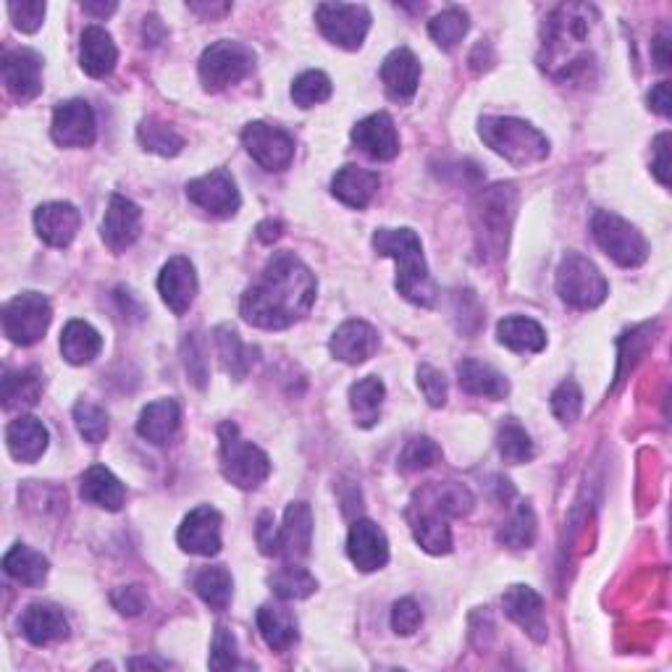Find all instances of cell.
I'll return each instance as SVG.
<instances>
[{
	"instance_id": "obj_25",
	"label": "cell",
	"mask_w": 672,
	"mask_h": 672,
	"mask_svg": "<svg viewBox=\"0 0 672 672\" xmlns=\"http://www.w3.org/2000/svg\"><path fill=\"white\" fill-rule=\"evenodd\" d=\"M48 442V428L34 415H19L6 428V444H9L11 457L19 459V463H38L46 455Z\"/></svg>"
},
{
	"instance_id": "obj_32",
	"label": "cell",
	"mask_w": 672,
	"mask_h": 672,
	"mask_svg": "<svg viewBox=\"0 0 672 672\" xmlns=\"http://www.w3.org/2000/svg\"><path fill=\"white\" fill-rule=\"evenodd\" d=\"M258 631L274 652H289L297 644V617L281 604H263L258 610Z\"/></svg>"
},
{
	"instance_id": "obj_39",
	"label": "cell",
	"mask_w": 672,
	"mask_h": 672,
	"mask_svg": "<svg viewBox=\"0 0 672 672\" xmlns=\"http://www.w3.org/2000/svg\"><path fill=\"white\" fill-rule=\"evenodd\" d=\"M216 347H218V357H221V365H224L226 374L234 378H245L247 370L253 368L255 349L247 347L231 326L216 328Z\"/></svg>"
},
{
	"instance_id": "obj_62",
	"label": "cell",
	"mask_w": 672,
	"mask_h": 672,
	"mask_svg": "<svg viewBox=\"0 0 672 672\" xmlns=\"http://www.w3.org/2000/svg\"><path fill=\"white\" fill-rule=\"evenodd\" d=\"M192 11H197V13H208V17H214V13H226V11H229V3H221V6H200V3H192Z\"/></svg>"
},
{
	"instance_id": "obj_47",
	"label": "cell",
	"mask_w": 672,
	"mask_h": 672,
	"mask_svg": "<svg viewBox=\"0 0 672 672\" xmlns=\"http://www.w3.org/2000/svg\"><path fill=\"white\" fill-rule=\"evenodd\" d=\"M332 98V79L324 71H305L291 85V100L299 108H313Z\"/></svg>"
},
{
	"instance_id": "obj_4",
	"label": "cell",
	"mask_w": 672,
	"mask_h": 672,
	"mask_svg": "<svg viewBox=\"0 0 672 672\" xmlns=\"http://www.w3.org/2000/svg\"><path fill=\"white\" fill-rule=\"evenodd\" d=\"M478 131L481 140L515 168L538 164L550 156V140L528 121L510 119V116H484Z\"/></svg>"
},
{
	"instance_id": "obj_1",
	"label": "cell",
	"mask_w": 672,
	"mask_h": 672,
	"mask_svg": "<svg viewBox=\"0 0 672 672\" xmlns=\"http://www.w3.org/2000/svg\"><path fill=\"white\" fill-rule=\"evenodd\" d=\"M316 276L297 255L276 253L260 279L243 295V318L255 328L281 332L308 316L316 303Z\"/></svg>"
},
{
	"instance_id": "obj_56",
	"label": "cell",
	"mask_w": 672,
	"mask_h": 672,
	"mask_svg": "<svg viewBox=\"0 0 672 672\" xmlns=\"http://www.w3.org/2000/svg\"><path fill=\"white\" fill-rule=\"evenodd\" d=\"M258 546L268 557L279 554V528H276L271 513H263L258 517Z\"/></svg>"
},
{
	"instance_id": "obj_48",
	"label": "cell",
	"mask_w": 672,
	"mask_h": 672,
	"mask_svg": "<svg viewBox=\"0 0 672 672\" xmlns=\"http://www.w3.org/2000/svg\"><path fill=\"white\" fill-rule=\"evenodd\" d=\"M75 421H77V428L79 434L85 436V442L90 444H100L106 442L108 436V413L103 411V407L92 405V402H79V405L75 407Z\"/></svg>"
},
{
	"instance_id": "obj_44",
	"label": "cell",
	"mask_w": 672,
	"mask_h": 672,
	"mask_svg": "<svg viewBox=\"0 0 672 672\" xmlns=\"http://www.w3.org/2000/svg\"><path fill=\"white\" fill-rule=\"evenodd\" d=\"M467 29H471V19H467V13L463 9L442 11L439 17L431 19L428 24L431 38H434V42L442 50H455L459 42H463Z\"/></svg>"
},
{
	"instance_id": "obj_28",
	"label": "cell",
	"mask_w": 672,
	"mask_h": 672,
	"mask_svg": "<svg viewBox=\"0 0 672 672\" xmlns=\"http://www.w3.org/2000/svg\"><path fill=\"white\" fill-rule=\"evenodd\" d=\"M382 179L376 171L360 166H342L332 181V192L336 200H342L349 208H365L378 195Z\"/></svg>"
},
{
	"instance_id": "obj_12",
	"label": "cell",
	"mask_w": 672,
	"mask_h": 672,
	"mask_svg": "<svg viewBox=\"0 0 672 672\" xmlns=\"http://www.w3.org/2000/svg\"><path fill=\"white\" fill-rule=\"evenodd\" d=\"M243 145L255 164L266 168V171H284L295 160V137L266 121L247 123L243 131Z\"/></svg>"
},
{
	"instance_id": "obj_27",
	"label": "cell",
	"mask_w": 672,
	"mask_h": 672,
	"mask_svg": "<svg viewBox=\"0 0 672 672\" xmlns=\"http://www.w3.org/2000/svg\"><path fill=\"white\" fill-rule=\"evenodd\" d=\"M79 61L82 69L92 79H106L113 75L119 63V50L111 34L103 27H87L82 32V46H79Z\"/></svg>"
},
{
	"instance_id": "obj_2",
	"label": "cell",
	"mask_w": 672,
	"mask_h": 672,
	"mask_svg": "<svg viewBox=\"0 0 672 672\" xmlns=\"http://www.w3.org/2000/svg\"><path fill=\"white\" fill-rule=\"evenodd\" d=\"M473 510V494L463 484H431L411 504V528L415 542L428 554L452 552L449 517H463Z\"/></svg>"
},
{
	"instance_id": "obj_38",
	"label": "cell",
	"mask_w": 672,
	"mask_h": 672,
	"mask_svg": "<svg viewBox=\"0 0 672 672\" xmlns=\"http://www.w3.org/2000/svg\"><path fill=\"white\" fill-rule=\"evenodd\" d=\"M3 397L6 411H19V407H34L42 397V376L40 370H6L3 374Z\"/></svg>"
},
{
	"instance_id": "obj_14",
	"label": "cell",
	"mask_w": 672,
	"mask_h": 672,
	"mask_svg": "<svg viewBox=\"0 0 672 672\" xmlns=\"http://www.w3.org/2000/svg\"><path fill=\"white\" fill-rule=\"evenodd\" d=\"M3 85L19 103H29L42 92V58L29 48L6 50L0 61Z\"/></svg>"
},
{
	"instance_id": "obj_6",
	"label": "cell",
	"mask_w": 672,
	"mask_h": 672,
	"mask_svg": "<svg viewBox=\"0 0 672 672\" xmlns=\"http://www.w3.org/2000/svg\"><path fill=\"white\" fill-rule=\"evenodd\" d=\"M221 473L224 478L237 488H258L271 473V459L266 452L255 447L239 436V428L234 423L221 426Z\"/></svg>"
},
{
	"instance_id": "obj_24",
	"label": "cell",
	"mask_w": 672,
	"mask_h": 672,
	"mask_svg": "<svg viewBox=\"0 0 672 672\" xmlns=\"http://www.w3.org/2000/svg\"><path fill=\"white\" fill-rule=\"evenodd\" d=\"M332 355L347 365H360L378 349V332L365 320H347L332 336Z\"/></svg>"
},
{
	"instance_id": "obj_30",
	"label": "cell",
	"mask_w": 672,
	"mask_h": 672,
	"mask_svg": "<svg viewBox=\"0 0 672 672\" xmlns=\"http://www.w3.org/2000/svg\"><path fill=\"white\" fill-rule=\"evenodd\" d=\"M181 423V411L177 399H158L145 407L140 421H137V434L150 444H168L174 439Z\"/></svg>"
},
{
	"instance_id": "obj_49",
	"label": "cell",
	"mask_w": 672,
	"mask_h": 672,
	"mask_svg": "<svg viewBox=\"0 0 672 672\" xmlns=\"http://www.w3.org/2000/svg\"><path fill=\"white\" fill-rule=\"evenodd\" d=\"M583 411V392L575 382H562L552 392V413L557 415L560 423H575Z\"/></svg>"
},
{
	"instance_id": "obj_31",
	"label": "cell",
	"mask_w": 672,
	"mask_h": 672,
	"mask_svg": "<svg viewBox=\"0 0 672 672\" xmlns=\"http://www.w3.org/2000/svg\"><path fill=\"white\" fill-rule=\"evenodd\" d=\"M79 494H82L85 502L95 504V507H103L108 513H119L123 507V500H127V488L103 465H92L85 473Z\"/></svg>"
},
{
	"instance_id": "obj_54",
	"label": "cell",
	"mask_w": 672,
	"mask_h": 672,
	"mask_svg": "<svg viewBox=\"0 0 672 672\" xmlns=\"http://www.w3.org/2000/svg\"><path fill=\"white\" fill-rule=\"evenodd\" d=\"M113 607L127 617H137L142 615L145 607H148V594H145L142 586H121L111 594Z\"/></svg>"
},
{
	"instance_id": "obj_59",
	"label": "cell",
	"mask_w": 672,
	"mask_h": 672,
	"mask_svg": "<svg viewBox=\"0 0 672 672\" xmlns=\"http://www.w3.org/2000/svg\"><path fill=\"white\" fill-rule=\"evenodd\" d=\"M281 229L284 226L279 224V221H263L260 226H258V237H260V243H276V239L281 237Z\"/></svg>"
},
{
	"instance_id": "obj_37",
	"label": "cell",
	"mask_w": 672,
	"mask_h": 672,
	"mask_svg": "<svg viewBox=\"0 0 672 672\" xmlns=\"http://www.w3.org/2000/svg\"><path fill=\"white\" fill-rule=\"evenodd\" d=\"M3 570L11 575L13 581H19L21 586L38 589L48 579V560L40 552L29 550L24 544H13L3 557Z\"/></svg>"
},
{
	"instance_id": "obj_40",
	"label": "cell",
	"mask_w": 672,
	"mask_h": 672,
	"mask_svg": "<svg viewBox=\"0 0 672 672\" xmlns=\"http://www.w3.org/2000/svg\"><path fill=\"white\" fill-rule=\"evenodd\" d=\"M195 591H197V596H200L210 610L224 612L226 607H229L231 594H234L231 573L224 565H214V567L200 570V573H197V579H195Z\"/></svg>"
},
{
	"instance_id": "obj_8",
	"label": "cell",
	"mask_w": 672,
	"mask_h": 672,
	"mask_svg": "<svg viewBox=\"0 0 672 672\" xmlns=\"http://www.w3.org/2000/svg\"><path fill=\"white\" fill-rule=\"evenodd\" d=\"M591 234H594L596 245L617 266L635 268L649 258V243L644 234L635 229L633 224H627L625 218L610 214V210H596L594 218H591Z\"/></svg>"
},
{
	"instance_id": "obj_45",
	"label": "cell",
	"mask_w": 672,
	"mask_h": 672,
	"mask_svg": "<svg viewBox=\"0 0 672 672\" xmlns=\"http://www.w3.org/2000/svg\"><path fill=\"white\" fill-rule=\"evenodd\" d=\"M500 542L510 550H528L536 542V515H533L531 504H521L513 517L502 525Z\"/></svg>"
},
{
	"instance_id": "obj_21",
	"label": "cell",
	"mask_w": 672,
	"mask_h": 672,
	"mask_svg": "<svg viewBox=\"0 0 672 672\" xmlns=\"http://www.w3.org/2000/svg\"><path fill=\"white\" fill-rule=\"evenodd\" d=\"M382 82L392 100H397V103H411L421 85V61L415 58L413 50L397 48L384 58Z\"/></svg>"
},
{
	"instance_id": "obj_43",
	"label": "cell",
	"mask_w": 672,
	"mask_h": 672,
	"mask_svg": "<svg viewBox=\"0 0 672 672\" xmlns=\"http://www.w3.org/2000/svg\"><path fill=\"white\" fill-rule=\"evenodd\" d=\"M271 591L284 602H295V599H308L313 591L318 589V583L305 567L299 565H287L281 570H276L271 575Z\"/></svg>"
},
{
	"instance_id": "obj_9",
	"label": "cell",
	"mask_w": 672,
	"mask_h": 672,
	"mask_svg": "<svg viewBox=\"0 0 672 672\" xmlns=\"http://www.w3.org/2000/svg\"><path fill=\"white\" fill-rule=\"evenodd\" d=\"M255 69V53L245 42L221 40L206 48L200 58V79L208 92H221L229 85L243 82Z\"/></svg>"
},
{
	"instance_id": "obj_20",
	"label": "cell",
	"mask_w": 672,
	"mask_h": 672,
	"mask_svg": "<svg viewBox=\"0 0 672 672\" xmlns=\"http://www.w3.org/2000/svg\"><path fill=\"white\" fill-rule=\"evenodd\" d=\"M504 615L523 627L536 644L546 641V617H544V599L531 586H510L502 596Z\"/></svg>"
},
{
	"instance_id": "obj_33",
	"label": "cell",
	"mask_w": 672,
	"mask_h": 672,
	"mask_svg": "<svg viewBox=\"0 0 672 672\" xmlns=\"http://www.w3.org/2000/svg\"><path fill=\"white\" fill-rule=\"evenodd\" d=\"M457 382L463 386V392L473 394V397L486 399H504L510 394V382L500 370H494L492 365L478 360H463L457 365Z\"/></svg>"
},
{
	"instance_id": "obj_35",
	"label": "cell",
	"mask_w": 672,
	"mask_h": 672,
	"mask_svg": "<svg viewBox=\"0 0 672 672\" xmlns=\"http://www.w3.org/2000/svg\"><path fill=\"white\" fill-rule=\"evenodd\" d=\"M103 349V336L85 320H69L61 334V355L71 365H87Z\"/></svg>"
},
{
	"instance_id": "obj_36",
	"label": "cell",
	"mask_w": 672,
	"mask_h": 672,
	"mask_svg": "<svg viewBox=\"0 0 672 672\" xmlns=\"http://www.w3.org/2000/svg\"><path fill=\"white\" fill-rule=\"evenodd\" d=\"M384 397H386V386L378 376H365L357 384L349 386V407H353L357 426L363 428L376 426L378 418H382Z\"/></svg>"
},
{
	"instance_id": "obj_17",
	"label": "cell",
	"mask_w": 672,
	"mask_h": 672,
	"mask_svg": "<svg viewBox=\"0 0 672 672\" xmlns=\"http://www.w3.org/2000/svg\"><path fill=\"white\" fill-rule=\"evenodd\" d=\"M100 231H103V243L108 245V250H113V253L129 250L142 231L140 206L127 200V197L113 195L111 202H108V210L103 216V226H100Z\"/></svg>"
},
{
	"instance_id": "obj_58",
	"label": "cell",
	"mask_w": 672,
	"mask_h": 672,
	"mask_svg": "<svg viewBox=\"0 0 672 672\" xmlns=\"http://www.w3.org/2000/svg\"><path fill=\"white\" fill-rule=\"evenodd\" d=\"M649 106H652V111H656L660 116H664L668 119L670 111H672V103H670V82H660L652 90V95H649Z\"/></svg>"
},
{
	"instance_id": "obj_18",
	"label": "cell",
	"mask_w": 672,
	"mask_h": 672,
	"mask_svg": "<svg viewBox=\"0 0 672 672\" xmlns=\"http://www.w3.org/2000/svg\"><path fill=\"white\" fill-rule=\"evenodd\" d=\"M158 291L174 316H185L192 308L197 295V274L189 258H171L158 276Z\"/></svg>"
},
{
	"instance_id": "obj_51",
	"label": "cell",
	"mask_w": 672,
	"mask_h": 672,
	"mask_svg": "<svg viewBox=\"0 0 672 672\" xmlns=\"http://www.w3.org/2000/svg\"><path fill=\"white\" fill-rule=\"evenodd\" d=\"M9 17L19 32H38L46 19V3L42 0H21V3H9Z\"/></svg>"
},
{
	"instance_id": "obj_19",
	"label": "cell",
	"mask_w": 672,
	"mask_h": 672,
	"mask_svg": "<svg viewBox=\"0 0 672 672\" xmlns=\"http://www.w3.org/2000/svg\"><path fill=\"white\" fill-rule=\"evenodd\" d=\"M347 554L363 573H374L389 562V542L374 521H355L347 536Z\"/></svg>"
},
{
	"instance_id": "obj_13",
	"label": "cell",
	"mask_w": 672,
	"mask_h": 672,
	"mask_svg": "<svg viewBox=\"0 0 672 672\" xmlns=\"http://www.w3.org/2000/svg\"><path fill=\"white\" fill-rule=\"evenodd\" d=\"M187 197L189 202H195L197 208L208 210L210 216L229 218L239 210V189L234 185L231 174L224 168L206 174V177L192 179L187 185Z\"/></svg>"
},
{
	"instance_id": "obj_7",
	"label": "cell",
	"mask_w": 672,
	"mask_h": 672,
	"mask_svg": "<svg viewBox=\"0 0 672 672\" xmlns=\"http://www.w3.org/2000/svg\"><path fill=\"white\" fill-rule=\"evenodd\" d=\"M554 287H557L562 303H567L570 308L579 310L599 308L610 295L607 279H604L602 271H599L589 258H583L581 253H567L565 258H562Z\"/></svg>"
},
{
	"instance_id": "obj_52",
	"label": "cell",
	"mask_w": 672,
	"mask_h": 672,
	"mask_svg": "<svg viewBox=\"0 0 672 672\" xmlns=\"http://www.w3.org/2000/svg\"><path fill=\"white\" fill-rule=\"evenodd\" d=\"M418 386L431 407H442L447 402V378L434 365H418Z\"/></svg>"
},
{
	"instance_id": "obj_61",
	"label": "cell",
	"mask_w": 672,
	"mask_h": 672,
	"mask_svg": "<svg viewBox=\"0 0 672 672\" xmlns=\"http://www.w3.org/2000/svg\"><path fill=\"white\" fill-rule=\"evenodd\" d=\"M82 9L85 13H92V17H111L116 11V3H85Z\"/></svg>"
},
{
	"instance_id": "obj_5",
	"label": "cell",
	"mask_w": 672,
	"mask_h": 672,
	"mask_svg": "<svg viewBox=\"0 0 672 672\" xmlns=\"http://www.w3.org/2000/svg\"><path fill=\"white\" fill-rule=\"evenodd\" d=\"M517 192L513 185H496L486 189L473 208V226H476V245L481 258H502L507 247L510 226L515 218Z\"/></svg>"
},
{
	"instance_id": "obj_53",
	"label": "cell",
	"mask_w": 672,
	"mask_h": 672,
	"mask_svg": "<svg viewBox=\"0 0 672 672\" xmlns=\"http://www.w3.org/2000/svg\"><path fill=\"white\" fill-rule=\"evenodd\" d=\"M423 623L421 604L415 599H399L392 607V627L399 635H413Z\"/></svg>"
},
{
	"instance_id": "obj_41",
	"label": "cell",
	"mask_w": 672,
	"mask_h": 672,
	"mask_svg": "<svg viewBox=\"0 0 672 672\" xmlns=\"http://www.w3.org/2000/svg\"><path fill=\"white\" fill-rule=\"evenodd\" d=\"M496 449H500V455L507 465L531 463L533 455H536L528 431L513 418H507L500 426V434H496Z\"/></svg>"
},
{
	"instance_id": "obj_57",
	"label": "cell",
	"mask_w": 672,
	"mask_h": 672,
	"mask_svg": "<svg viewBox=\"0 0 672 672\" xmlns=\"http://www.w3.org/2000/svg\"><path fill=\"white\" fill-rule=\"evenodd\" d=\"M668 145H670V131H664V135L656 137V142H654L656 160L652 164L656 179H660L664 187L670 185V148Z\"/></svg>"
},
{
	"instance_id": "obj_50",
	"label": "cell",
	"mask_w": 672,
	"mask_h": 672,
	"mask_svg": "<svg viewBox=\"0 0 672 672\" xmlns=\"http://www.w3.org/2000/svg\"><path fill=\"white\" fill-rule=\"evenodd\" d=\"M208 664L214 670H234L239 664V654H237V639L226 625L216 627L214 635V646H210V660Z\"/></svg>"
},
{
	"instance_id": "obj_22",
	"label": "cell",
	"mask_w": 672,
	"mask_h": 672,
	"mask_svg": "<svg viewBox=\"0 0 672 672\" xmlns=\"http://www.w3.org/2000/svg\"><path fill=\"white\" fill-rule=\"evenodd\" d=\"M353 142L374 160H392L399 152V135L389 113H374L368 119L357 121L353 129Z\"/></svg>"
},
{
	"instance_id": "obj_42",
	"label": "cell",
	"mask_w": 672,
	"mask_h": 672,
	"mask_svg": "<svg viewBox=\"0 0 672 672\" xmlns=\"http://www.w3.org/2000/svg\"><path fill=\"white\" fill-rule=\"evenodd\" d=\"M137 137H140L142 148L150 152H158V156H179L181 148H185V137L179 135L171 123L158 121V119H145L137 129Z\"/></svg>"
},
{
	"instance_id": "obj_11",
	"label": "cell",
	"mask_w": 672,
	"mask_h": 672,
	"mask_svg": "<svg viewBox=\"0 0 672 672\" xmlns=\"http://www.w3.org/2000/svg\"><path fill=\"white\" fill-rule=\"evenodd\" d=\"M316 21L324 38L345 50L360 48L370 29L368 9L353 3H320L316 9Z\"/></svg>"
},
{
	"instance_id": "obj_55",
	"label": "cell",
	"mask_w": 672,
	"mask_h": 672,
	"mask_svg": "<svg viewBox=\"0 0 672 672\" xmlns=\"http://www.w3.org/2000/svg\"><path fill=\"white\" fill-rule=\"evenodd\" d=\"M206 353H202L200 342H197V336H189V339L185 342V365H187V374L192 382L200 386H206V378H208V368H206V357H202Z\"/></svg>"
},
{
	"instance_id": "obj_26",
	"label": "cell",
	"mask_w": 672,
	"mask_h": 672,
	"mask_svg": "<svg viewBox=\"0 0 672 672\" xmlns=\"http://www.w3.org/2000/svg\"><path fill=\"white\" fill-rule=\"evenodd\" d=\"M313 542V513L305 502H291L279 528V554L289 562L308 557Z\"/></svg>"
},
{
	"instance_id": "obj_3",
	"label": "cell",
	"mask_w": 672,
	"mask_h": 672,
	"mask_svg": "<svg viewBox=\"0 0 672 672\" xmlns=\"http://www.w3.org/2000/svg\"><path fill=\"white\" fill-rule=\"evenodd\" d=\"M378 255L397 263V291L413 305L431 308L436 299V284L431 279L423 245L413 229H378L374 234Z\"/></svg>"
},
{
	"instance_id": "obj_29",
	"label": "cell",
	"mask_w": 672,
	"mask_h": 672,
	"mask_svg": "<svg viewBox=\"0 0 672 672\" xmlns=\"http://www.w3.org/2000/svg\"><path fill=\"white\" fill-rule=\"evenodd\" d=\"M21 631H24L29 644L48 646L69 635V623L53 604H29L24 617H21Z\"/></svg>"
},
{
	"instance_id": "obj_10",
	"label": "cell",
	"mask_w": 672,
	"mask_h": 672,
	"mask_svg": "<svg viewBox=\"0 0 672 672\" xmlns=\"http://www.w3.org/2000/svg\"><path fill=\"white\" fill-rule=\"evenodd\" d=\"M53 310L40 291H21L3 308V332L13 345L32 347L46 336Z\"/></svg>"
},
{
	"instance_id": "obj_46",
	"label": "cell",
	"mask_w": 672,
	"mask_h": 672,
	"mask_svg": "<svg viewBox=\"0 0 672 672\" xmlns=\"http://www.w3.org/2000/svg\"><path fill=\"white\" fill-rule=\"evenodd\" d=\"M442 459V447L434 439H428V436H415L405 444V449H402L399 455V473H418L426 471V467L436 465Z\"/></svg>"
},
{
	"instance_id": "obj_23",
	"label": "cell",
	"mask_w": 672,
	"mask_h": 672,
	"mask_svg": "<svg viewBox=\"0 0 672 672\" xmlns=\"http://www.w3.org/2000/svg\"><path fill=\"white\" fill-rule=\"evenodd\" d=\"M82 216L71 202H46L34 210V229L50 247H69L75 243Z\"/></svg>"
},
{
	"instance_id": "obj_34",
	"label": "cell",
	"mask_w": 672,
	"mask_h": 672,
	"mask_svg": "<svg viewBox=\"0 0 672 672\" xmlns=\"http://www.w3.org/2000/svg\"><path fill=\"white\" fill-rule=\"evenodd\" d=\"M496 339L513 353H542L546 347V332L533 318L510 316L496 326Z\"/></svg>"
},
{
	"instance_id": "obj_16",
	"label": "cell",
	"mask_w": 672,
	"mask_h": 672,
	"mask_svg": "<svg viewBox=\"0 0 672 672\" xmlns=\"http://www.w3.org/2000/svg\"><path fill=\"white\" fill-rule=\"evenodd\" d=\"M56 145L61 148H90L98 135V123L87 100H69L61 103L53 113V127H50Z\"/></svg>"
},
{
	"instance_id": "obj_15",
	"label": "cell",
	"mask_w": 672,
	"mask_h": 672,
	"mask_svg": "<svg viewBox=\"0 0 672 672\" xmlns=\"http://www.w3.org/2000/svg\"><path fill=\"white\" fill-rule=\"evenodd\" d=\"M179 546L197 557H214L221 552V515L210 504L195 507L179 525Z\"/></svg>"
},
{
	"instance_id": "obj_60",
	"label": "cell",
	"mask_w": 672,
	"mask_h": 672,
	"mask_svg": "<svg viewBox=\"0 0 672 672\" xmlns=\"http://www.w3.org/2000/svg\"><path fill=\"white\" fill-rule=\"evenodd\" d=\"M668 38H664V34H660V38L654 40V58H656V66H660V69H670V56H668Z\"/></svg>"
}]
</instances>
